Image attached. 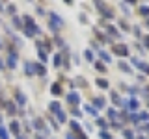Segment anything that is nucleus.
Returning <instances> with one entry per match:
<instances>
[{"label": "nucleus", "mask_w": 149, "mask_h": 139, "mask_svg": "<svg viewBox=\"0 0 149 139\" xmlns=\"http://www.w3.org/2000/svg\"><path fill=\"white\" fill-rule=\"evenodd\" d=\"M138 106H140V102H138L136 98H130V102H129V108H130V109L136 111V109H138Z\"/></svg>", "instance_id": "nucleus-11"}, {"label": "nucleus", "mask_w": 149, "mask_h": 139, "mask_svg": "<svg viewBox=\"0 0 149 139\" xmlns=\"http://www.w3.org/2000/svg\"><path fill=\"white\" fill-rule=\"evenodd\" d=\"M138 139H147V137H138Z\"/></svg>", "instance_id": "nucleus-45"}, {"label": "nucleus", "mask_w": 149, "mask_h": 139, "mask_svg": "<svg viewBox=\"0 0 149 139\" xmlns=\"http://www.w3.org/2000/svg\"><path fill=\"white\" fill-rule=\"evenodd\" d=\"M132 65H134V67H138V69H142L143 72H149V65L147 63H142L138 58H132Z\"/></svg>", "instance_id": "nucleus-3"}, {"label": "nucleus", "mask_w": 149, "mask_h": 139, "mask_svg": "<svg viewBox=\"0 0 149 139\" xmlns=\"http://www.w3.org/2000/svg\"><path fill=\"white\" fill-rule=\"evenodd\" d=\"M108 117H110V119H116V109H114V108L108 109Z\"/></svg>", "instance_id": "nucleus-33"}, {"label": "nucleus", "mask_w": 149, "mask_h": 139, "mask_svg": "<svg viewBox=\"0 0 149 139\" xmlns=\"http://www.w3.org/2000/svg\"><path fill=\"white\" fill-rule=\"evenodd\" d=\"M99 56H101V59H102V61H104V63H110V61H112V58H110V56L106 54V52H101Z\"/></svg>", "instance_id": "nucleus-17"}, {"label": "nucleus", "mask_w": 149, "mask_h": 139, "mask_svg": "<svg viewBox=\"0 0 149 139\" xmlns=\"http://www.w3.org/2000/svg\"><path fill=\"white\" fill-rule=\"evenodd\" d=\"M106 30H108V34L110 35H114V37H118L119 34H118V30H116V28H112V26H106Z\"/></svg>", "instance_id": "nucleus-22"}, {"label": "nucleus", "mask_w": 149, "mask_h": 139, "mask_svg": "<svg viewBox=\"0 0 149 139\" xmlns=\"http://www.w3.org/2000/svg\"><path fill=\"white\" fill-rule=\"evenodd\" d=\"M39 59H41V61H47V54L45 52H39Z\"/></svg>", "instance_id": "nucleus-39"}, {"label": "nucleus", "mask_w": 149, "mask_h": 139, "mask_svg": "<svg viewBox=\"0 0 149 139\" xmlns=\"http://www.w3.org/2000/svg\"><path fill=\"white\" fill-rule=\"evenodd\" d=\"M114 52L118 54V56H127L129 50H127V46H125V45H116L114 46Z\"/></svg>", "instance_id": "nucleus-4"}, {"label": "nucleus", "mask_w": 149, "mask_h": 139, "mask_svg": "<svg viewBox=\"0 0 149 139\" xmlns=\"http://www.w3.org/2000/svg\"><path fill=\"white\" fill-rule=\"evenodd\" d=\"M97 124H99V126H101V128L106 132V128H108V122H106L104 119H97Z\"/></svg>", "instance_id": "nucleus-15"}, {"label": "nucleus", "mask_w": 149, "mask_h": 139, "mask_svg": "<svg viewBox=\"0 0 149 139\" xmlns=\"http://www.w3.org/2000/svg\"><path fill=\"white\" fill-rule=\"evenodd\" d=\"M49 109L52 111V113H58V111H62V106H60V102H50Z\"/></svg>", "instance_id": "nucleus-7"}, {"label": "nucleus", "mask_w": 149, "mask_h": 139, "mask_svg": "<svg viewBox=\"0 0 149 139\" xmlns=\"http://www.w3.org/2000/svg\"><path fill=\"white\" fill-rule=\"evenodd\" d=\"M0 120H2V117H0Z\"/></svg>", "instance_id": "nucleus-47"}, {"label": "nucleus", "mask_w": 149, "mask_h": 139, "mask_svg": "<svg viewBox=\"0 0 149 139\" xmlns=\"http://www.w3.org/2000/svg\"><path fill=\"white\" fill-rule=\"evenodd\" d=\"M84 109H86L88 113L91 115V117H97V109L93 108V106H90V104H86V106H84Z\"/></svg>", "instance_id": "nucleus-9"}, {"label": "nucleus", "mask_w": 149, "mask_h": 139, "mask_svg": "<svg viewBox=\"0 0 149 139\" xmlns=\"http://www.w3.org/2000/svg\"><path fill=\"white\" fill-rule=\"evenodd\" d=\"M147 106H149V100H147Z\"/></svg>", "instance_id": "nucleus-46"}, {"label": "nucleus", "mask_w": 149, "mask_h": 139, "mask_svg": "<svg viewBox=\"0 0 149 139\" xmlns=\"http://www.w3.org/2000/svg\"><path fill=\"white\" fill-rule=\"evenodd\" d=\"M8 111L9 113H15V106H13L11 102H8Z\"/></svg>", "instance_id": "nucleus-34"}, {"label": "nucleus", "mask_w": 149, "mask_h": 139, "mask_svg": "<svg viewBox=\"0 0 149 139\" xmlns=\"http://www.w3.org/2000/svg\"><path fill=\"white\" fill-rule=\"evenodd\" d=\"M9 126H11V132H13V133H19V122H15V120H13Z\"/></svg>", "instance_id": "nucleus-25"}, {"label": "nucleus", "mask_w": 149, "mask_h": 139, "mask_svg": "<svg viewBox=\"0 0 149 139\" xmlns=\"http://www.w3.org/2000/svg\"><path fill=\"white\" fill-rule=\"evenodd\" d=\"M140 13H142L143 17H147L149 15V6H142V8H140Z\"/></svg>", "instance_id": "nucleus-26"}, {"label": "nucleus", "mask_w": 149, "mask_h": 139, "mask_svg": "<svg viewBox=\"0 0 149 139\" xmlns=\"http://www.w3.org/2000/svg\"><path fill=\"white\" fill-rule=\"evenodd\" d=\"M24 21H26V28H24V34L28 37H32V35H36V34H39V28L36 26V22L32 21V17H24Z\"/></svg>", "instance_id": "nucleus-1"}, {"label": "nucleus", "mask_w": 149, "mask_h": 139, "mask_svg": "<svg viewBox=\"0 0 149 139\" xmlns=\"http://www.w3.org/2000/svg\"><path fill=\"white\" fill-rule=\"evenodd\" d=\"M26 74H36V71H34V63H26Z\"/></svg>", "instance_id": "nucleus-16"}, {"label": "nucleus", "mask_w": 149, "mask_h": 139, "mask_svg": "<svg viewBox=\"0 0 149 139\" xmlns=\"http://www.w3.org/2000/svg\"><path fill=\"white\" fill-rule=\"evenodd\" d=\"M104 106V98H93V108H102Z\"/></svg>", "instance_id": "nucleus-10"}, {"label": "nucleus", "mask_w": 149, "mask_h": 139, "mask_svg": "<svg viewBox=\"0 0 149 139\" xmlns=\"http://www.w3.org/2000/svg\"><path fill=\"white\" fill-rule=\"evenodd\" d=\"M0 69H4V61H2V58H0Z\"/></svg>", "instance_id": "nucleus-42"}, {"label": "nucleus", "mask_w": 149, "mask_h": 139, "mask_svg": "<svg viewBox=\"0 0 149 139\" xmlns=\"http://www.w3.org/2000/svg\"><path fill=\"white\" fill-rule=\"evenodd\" d=\"M101 11H102V15H104V17H108V19L114 17V11H112V9H104V8H102Z\"/></svg>", "instance_id": "nucleus-18"}, {"label": "nucleus", "mask_w": 149, "mask_h": 139, "mask_svg": "<svg viewBox=\"0 0 149 139\" xmlns=\"http://www.w3.org/2000/svg\"><path fill=\"white\" fill-rule=\"evenodd\" d=\"M17 102H19V104H26V96L24 95H22V93H17Z\"/></svg>", "instance_id": "nucleus-14"}, {"label": "nucleus", "mask_w": 149, "mask_h": 139, "mask_svg": "<svg viewBox=\"0 0 149 139\" xmlns=\"http://www.w3.org/2000/svg\"><path fill=\"white\" fill-rule=\"evenodd\" d=\"M13 24H15L17 28H21V26H22V22H21V19H17V17H15V19H13Z\"/></svg>", "instance_id": "nucleus-36"}, {"label": "nucleus", "mask_w": 149, "mask_h": 139, "mask_svg": "<svg viewBox=\"0 0 149 139\" xmlns=\"http://www.w3.org/2000/svg\"><path fill=\"white\" fill-rule=\"evenodd\" d=\"M0 46H2V43H0Z\"/></svg>", "instance_id": "nucleus-48"}, {"label": "nucleus", "mask_w": 149, "mask_h": 139, "mask_svg": "<svg viewBox=\"0 0 149 139\" xmlns=\"http://www.w3.org/2000/svg\"><path fill=\"white\" fill-rule=\"evenodd\" d=\"M71 113L74 115V117H80V115H82V111H80V109H77V108H73V111H71Z\"/></svg>", "instance_id": "nucleus-35"}, {"label": "nucleus", "mask_w": 149, "mask_h": 139, "mask_svg": "<svg viewBox=\"0 0 149 139\" xmlns=\"http://www.w3.org/2000/svg\"><path fill=\"white\" fill-rule=\"evenodd\" d=\"M50 91H52V95H60V93H62V85H58V83H54V85L50 87Z\"/></svg>", "instance_id": "nucleus-12"}, {"label": "nucleus", "mask_w": 149, "mask_h": 139, "mask_svg": "<svg viewBox=\"0 0 149 139\" xmlns=\"http://www.w3.org/2000/svg\"><path fill=\"white\" fill-rule=\"evenodd\" d=\"M119 69H121L123 72H130V67H129L127 63H119Z\"/></svg>", "instance_id": "nucleus-28"}, {"label": "nucleus", "mask_w": 149, "mask_h": 139, "mask_svg": "<svg viewBox=\"0 0 149 139\" xmlns=\"http://www.w3.org/2000/svg\"><path fill=\"white\" fill-rule=\"evenodd\" d=\"M138 119H140V117H138L136 113H132V115H130V120H132V122H138Z\"/></svg>", "instance_id": "nucleus-38"}, {"label": "nucleus", "mask_w": 149, "mask_h": 139, "mask_svg": "<svg viewBox=\"0 0 149 139\" xmlns=\"http://www.w3.org/2000/svg\"><path fill=\"white\" fill-rule=\"evenodd\" d=\"M8 65H9V69H15V67H17V54H15V52L9 54V58H8Z\"/></svg>", "instance_id": "nucleus-6"}, {"label": "nucleus", "mask_w": 149, "mask_h": 139, "mask_svg": "<svg viewBox=\"0 0 149 139\" xmlns=\"http://www.w3.org/2000/svg\"><path fill=\"white\" fill-rule=\"evenodd\" d=\"M99 136H101V139H112V136H110L108 132H104V130H102V132L99 133Z\"/></svg>", "instance_id": "nucleus-30"}, {"label": "nucleus", "mask_w": 149, "mask_h": 139, "mask_svg": "<svg viewBox=\"0 0 149 139\" xmlns=\"http://www.w3.org/2000/svg\"><path fill=\"white\" fill-rule=\"evenodd\" d=\"M56 117H58V120H60V122H65V119H67V117H65V113H63V111H58V113H56Z\"/></svg>", "instance_id": "nucleus-24"}, {"label": "nucleus", "mask_w": 149, "mask_h": 139, "mask_svg": "<svg viewBox=\"0 0 149 139\" xmlns=\"http://www.w3.org/2000/svg\"><path fill=\"white\" fill-rule=\"evenodd\" d=\"M0 139H9V136H8V132H6L4 126H0Z\"/></svg>", "instance_id": "nucleus-20"}, {"label": "nucleus", "mask_w": 149, "mask_h": 139, "mask_svg": "<svg viewBox=\"0 0 149 139\" xmlns=\"http://www.w3.org/2000/svg\"><path fill=\"white\" fill-rule=\"evenodd\" d=\"M34 124H36V128H37V130L43 128V120H41V119H36V122H34Z\"/></svg>", "instance_id": "nucleus-32"}, {"label": "nucleus", "mask_w": 149, "mask_h": 139, "mask_svg": "<svg viewBox=\"0 0 149 139\" xmlns=\"http://www.w3.org/2000/svg\"><path fill=\"white\" fill-rule=\"evenodd\" d=\"M54 65H56V67H60V65H62V56H60V54L54 56Z\"/></svg>", "instance_id": "nucleus-27"}, {"label": "nucleus", "mask_w": 149, "mask_h": 139, "mask_svg": "<svg viewBox=\"0 0 149 139\" xmlns=\"http://www.w3.org/2000/svg\"><path fill=\"white\" fill-rule=\"evenodd\" d=\"M34 71H36L37 74H41V76H45V72H47V71H45V67H43V65H39V63H36V65H34Z\"/></svg>", "instance_id": "nucleus-8"}, {"label": "nucleus", "mask_w": 149, "mask_h": 139, "mask_svg": "<svg viewBox=\"0 0 149 139\" xmlns=\"http://www.w3.org/2000/svg\"><path fill=\"white\" fill-rule=\"evenodd\" d=\"M97 85L102 87V89H106V87H108V82H106L104 78H99V80H97Z\"/></svg>", "instance_id": "nucleus-13"}, {"label": "nucleus", "mask_w": 149, "mask_h": 139, "mask_svg": "<svg viewBox=\"0 0 149 139\" xmlns=\"http://www.w3.org/2000/svg\"><path fill=\"white\" fill-rule=\"evenodd\" d=\"M138 117H140V119H143V120H147V119H149V115L146 113V111H143V113H140V115H138Z\"/></svg>", "instance_id": "nucleus-37"}, {"label": "nucleus", "mask_w": 149, "mask_h": 139, "mask_svg": "<svg viewBox=\"0 0 149 139\" xmlns=\"http://www.w3.org/2000/svg\"><path fill=\"white\" fill-rule=\"evenodd\" d=\"M67 102H69V104H74V106H77L78 102H80L78 93H69V95H67Z\"/></svg>", "instance_id": "nucleus-5"}, {"label": "nucleus", "mask_w": 149, "mask_h": 139, "mask_svg": "<svg viewBox=\"0 0 149 139\" xmlns=\"http://www.w3.org/2000/svg\"><path fill=\"white\" fill-rule=\"evenodd\" d=\"M146 130H147V132H149V124H146Z\"/></svg>", "instance_id": "nucleus-43"}, {"label": "nucleus", "mask_w": 149, "mask_h": 139, "mask_svg": "<svg viewBox=\"0 0 149 139\" xmlns=\"http://www.w3.org/2000/svg\"><path fill=\"white\" fill-rule=\"evenodd\" d=\"M121 8H123L125 13H129V8H127V4H125V2H121Z\"/></svg>", "instance_id": "nucleus-40"}, {"label": "nucleus", "mask_w": 149, "mask_h": 139, "mask_svg": "<svg viewBox=\"0 0 149 139\" xmlns=\"http://www.w3.org/2000/svg\"><path fill=\"white\" fill-rule=\"evenodd\" d=\"M62 24H63L62 17H58L56 13H50V28H52V30H56V28H60Z\"/></svg>", "instance_id": "nucleus-2"}, {"label": "nucleus", "mask_w": 149, "mask_h": 139, "mask_svg": "<svg viewBox=\"0 0 149 139\" xmlns=\"http://www.w3.org/2000/svg\"><path fill=\"white\" fill-rule=\"evenodd\" d=\"M17 139H24V137H22V136H19V137H17Z\"/></svg>", "instance_id": "nucleus-44"}, {"label": "nucleus", "mask_w": 149, "mask_h": 139, "mask_svg": "<svg viewBox=\"0 0 149 139\" xmlns=\"http://www.w3.org/2000/svg\"><path fill=\"white\" fill-rule=\"evenodd\" d=\"M143 43H146V46L149 48V37H146V39H143Z\"/></svg>", "instance_id": "nucleus-41"}, {"label": "nucleus", "mask_w": 149, "mask_h": 139, "mask_svg": "<svg viewBox=\"0 0 149 139\" xmlns=\"http://www.w3.org/2000/svg\"><path fill=\"white\" fill-rule=\"evenodd\" d=\"M95 69H97V71H101V72H104V71H106L104 63H101V61H97V63H95Z\"/></svg>", "instance_id": "nucleus-23"}, {"label": "nucleus", "mask_w": 149, "mask_h": 139, "mask_svg": "<svg viewBox=\"0 0 149 139\" xmlns=\"http://www.w3.org/2000/svg\"><path fill=\"white\" fill-rule=\"evenodd\" d=\"M71 128H73L74 133H80V124H78V122H74V120H73V122H71Z\"/></svg>", "instance_id": "nucleus-19"}, {"label": "nucleus", "mask_w": 149, "mask_h": 139, "mask_svg": "<svg viewBox=\"0 0 149 139\" xmlns=\"http://www.w3.org/2000/svg\"><path fill=\"white\" fill-rule=\"evenodd\" d=\"M112 100H114V104H121V98L116 95V93H112Z\"/></svg>", "instance_id": "nucleus-31"}, {"label": "nucleus", "mask_w": 149, "mask_h": 139, "mask_svg": "<svg viewBox=\"0 0 149 139\" xmlns=\"http://www.w3.org/2000/svg\"><path fill=\"white\" fill-rule=\"evenodd\" d=\"M123 137L125 139H134V133L130 132V130H123Z\"/></svg>", "instance_id": "nucleus-21"}, {"label": "nucleus", "mask_w": 149, "mask_h": 139, "mask_svg": "<svg viewBox=\"0 0 149 139\" xmlns=\"http://www.w3.org/2000/svg\"><path fill=\"white\" fill-rule=\"evenodd\" d=\"M84 56H86L88 61H91V59H93V52H91V50H86V52H84Z\"/></svg>", "instance_id": "nucleus-29"}]
</instances>
